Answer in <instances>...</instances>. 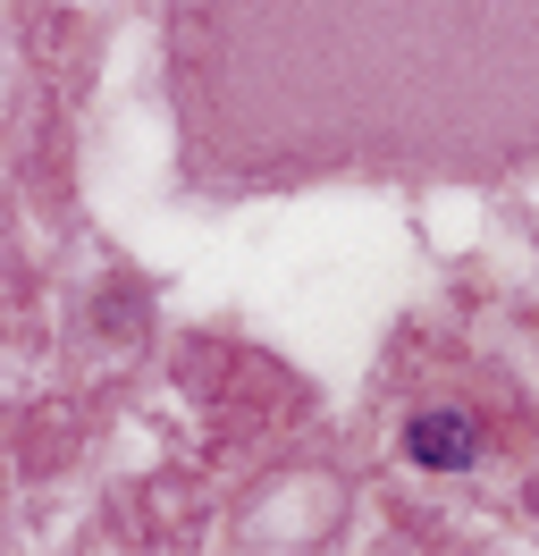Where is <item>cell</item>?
I'll list each match as a JSON object with an SVG mask.
<instances>
[{
  "label": "cell",
  "instance_id": "1",
  "mask_svg": "<svg viewBox=\"0 0 539 556\" xmlns=\"http://www.w3.org/2000/svg\"><path fill=\"white\" fill-rule=\"evenodd\" d=\"M186 127L228 169H539V0H177Z\"/></svg>",
  "mask_w": 539,
  "mask_h": 556
},
{
  "label": "cell",
  "instance_id": "2",
  "mask_svg": "<svg viewBox=\"0 0 539 556\" xmlns=\"http://www.w3.org/2000/svg\"><path fill=\"white\" fill-rule=\"evenodd\" d=\"M404 455L430 464V472H464L480 455V430H472V414H413L404 421Z\"/></svg>",
  "mask_w": 539,
  "mask_h": 556
}]
</instances>
